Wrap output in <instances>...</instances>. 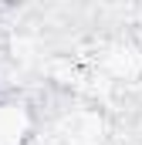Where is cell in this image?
Masks as SVG:
<instances>
[{"instance_id": "1", "label": "cell", "mask_w": 142, "mask_h": 145, "mask_svg": "<svg viewBox=\"0 0 142 145\" xmlns=\"http://www.w3.org/2000/svg\"><path fill=\"white\" fill-rule=\"evenodd\" d=\"M31 135V111L14 101H0V145H24Z\"/></svg>"}]
</instances>
